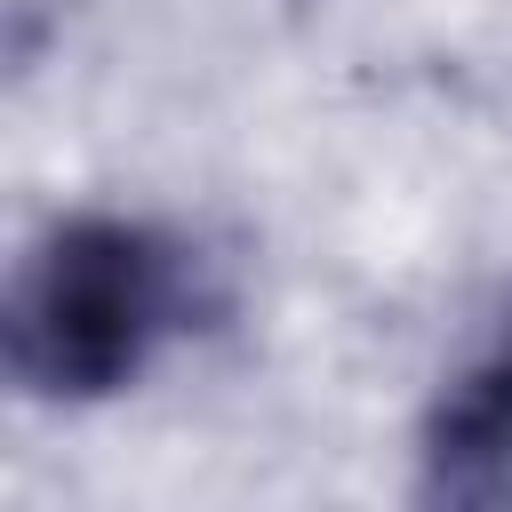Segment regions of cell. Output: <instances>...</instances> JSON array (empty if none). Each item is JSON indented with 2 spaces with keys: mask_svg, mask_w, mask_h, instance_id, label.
Returning a JSON list of instances; mask_svg holds the SVG:
<instances>
[{
  "mask_svg": "<svg viewBox=\"0 0 512 512\" xmlns=\"http://www.w3.org/2000/svg\"><path fill=\"white\" fill-rule=\"evenodd\" d=\"M416 496L456 512H512V304L496 336L432 392L416 424Z\"/></svg>",
  "mask_w": 512,
  "mask_h": 512,
  "instance_id": "2",
  "label": "cell"
},
{
  "mask_svg": "<svg viewBox=\"0 0 512 512\" xmlns=\"http://www.w3.org/2000/svg\"><path fill=\"white\" fill-rule=\"evenodd\" d=\"M216 312H224V280L200 240L152 216L80 208L56 216L8 272L0 360L24 400L96 408Z\"/></svg>",
  "mask_w": 512,
  "mask_h": 512,
  "instance_id": "1",
  "label": "cell"
}]
</instances>
